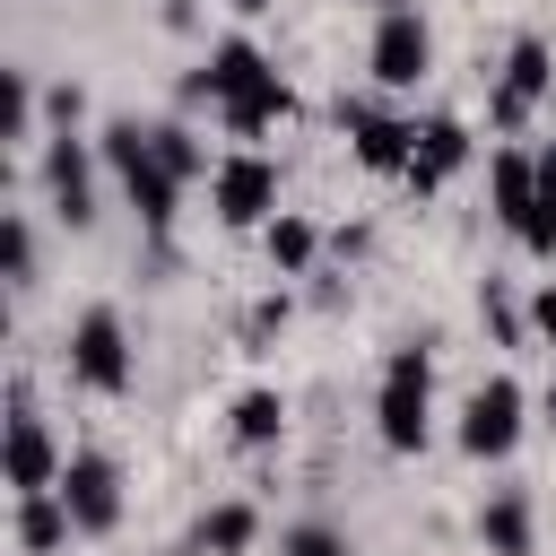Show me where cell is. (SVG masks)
<instances>
[{
	"label": "cell",
	"mask_w": 556,
	"mask_h": 556,
	"mask_svg": "<svg viewBox=\"0 0 556 556\" xmlns=\"http://www.w3.org/2000/svg\"><path fill=\"white\" fill-rule=\"evenodd\" d=\"M556 87V61H547V43L539 35H521L513 52H504V78H495V96H486V113H495V130H521L530 113H539V96Z\"/></svg>",
	"instance_id": "9c48e42d"
},
{
	"label": "cell",
	"mask_w": 556,
	"mask_h": 556,
	"mask_svg": "<svg viewBox=\"0 0 556 556\" xmlns=\"http://www.w3.org/2000/svg\"><path fill=\"white\" fill-rule=\"evenodd\" d=\"M61 469H70V460H61L52 426L35 417V400H26V391H9V486H17V495H52V486H61Z\"/></svg>",
	"instance_id": "8992f818"
},
{
	"label": "cell",
	"mask_w": 556,
	"mask_h": 556,
	"mask_svg": "<svg viewBox=\"0 0 556 556\" xmlns=\"http://www.w3.org/2000/svg\"><path fill=\"white\" fill-rule=\"evenodd\" d=\"M52 495L70 504V521H78L87 539H104V530L122 521V469H113L104 452H70V469H61Z\"/></svg>",
	"instance_id": "52a82bcc"
},
{
	"label": "cell",
	"mask_w": 556,
	"mask_h": 556,
	"mask_svg": "<svg viewBox=\"0 0 556 556\" xmlns=\"http://www.w3.org/2000/svg\"><path fill=\"white\" fill-rule=\"evenodd\" d=\"M478 539H486L495 556H530V504H521V495H486Z\"/></svg>",
	"instance_id": "2e32d148"
},
{
	"label": "cell",
	"mask_w": 556,
	"mask_h": 556,
	"mask_svg": "<svg viewBox=\"0 0 556 556\" xmlns=\"http://www.w3.org/2000/svg\"><path fill=\"white\" fill-rule=\"evenodd\" d=\"M0 261H9V287H26V278H35V226H26V217H9V235H0Z\"/></svg>",
	"instance_id": "7402d4cb"
},
{
	"label": "cell",
	"mask_w": 556,
	"mask_h": 556,
	"mask_svg": "<svg viewBox=\"0 0 556 556\" xmlns=\"http://www.w3.org/2000/svg\"><path fill=\"white\" fill-rule=\"evenodd\" d=\"M156 156L174 165V182H191V174H200V139H191L182 122H156Z\"/></svg>",
	"instance_id": "44dd1931"
},
{
	"label": "cell",
	"mask_w": 556,
	"mask_h": 556,
	"mask_svg": "<svg viewBox=\"0 0 556 556\" xmlns=\"http://www.w3.org/2000/svg\"><path fill=\"white\" fill-rule=\"evenodd\" d=\"M539 408H547V426H556V382H547V400H539Z\"/></svg>",
	"instance_id": "484cf974"
},
{
	"label": "cell",
	"mask_w": 556,
	"mask_h": 556,
	"mask_svg": "<svg viewBox=\"0 0 556 556\" xmlns=\"http://www.w3.org/2000/svg\"><path fill=\"white\" fill-rule=\"evenodd\" d=\"M261 243H269V261H278V269H304V261H313V243H321V235H313V226H304V217H287V208H278V217H269V226H261Z\"/></svg>",
	"instance_id": "ffe728a7"
},
{
	"label": "cell",
	"mask_w": 556,
	"mask_h": 556,
	"mask_svg": "<svg viewBox=\"0 0 556 556\" xmlns=\"http://www.w3.org/2000/svg\"><path fill=\"white\" fill-rule=\"evenodd\" d=\"M287 556H348V539H339L330 521H295V530H287Z\"/></svg>",
	"instance_id": "603a6c76"
},
{
	"label": "cell",
	"mask_w": 556,
	"mask_h": 556,
	"mask_svg": "<svg viewBox=\"0 0 556 556\" xmlns=\"http://www.w3.org/2000/svg\"><path fill=\"white\" fill-rule=\"evenodd\" d=\"M486 191H495V217L521 235L530 208H539V165H530L521 148H495V156H486Z\"/></svg>",
	"instance_id": "5bb4252c"
},
{
	"label": "cell",
	"mask_w": 556,
	"mask_h": 556,
	"mask_svg": "<svg viewBox=\"0 0 556 556\" xmlns=\"http://www.w3.org/2000/svg\"><path fill=\"white\" fill-rule=\"evenodd\" d=\"M200 96L226 113V130H235V139H261L269 122H287V113H295V87H287V78H278V61H269L261 43H243V35H226V43L208 52Z\"/></svg>",
	"instance_id": "6da1fadb"
},
{
	"label": "cell",
	"mask_w": 556,
	"mask_h": 556,
	"mask_svg": "<svg viewBox=\"0 0 556 556\" xmlns=\"http://www.w3.org/2000/svg\"><path fill=\"white\" fill-rule=\"evenodd\" d=\"M43 191H52V217L61 226H87L96 217V174H87V148L61 130V139H43Z\"/></svg>",
	"instance_id": "7c38bea8"
},
{
	"label": "cell",
	"mask_w": 556,
	"mask_h": 556,
	"mask_svg": "<svg viewBox=\"0 0 556 556\" xmlns=\"http://www.w3.org/2000/svg\"><path fill=\"white\" fill-rule=\"evenodd\" d=\"M339 130H348L356 165H374V174H408V156H417V122L374 113V104H339Z\"/></svg>",
	"instance_id": "8fae6325"
},
{
	"label": "cell",
	"mask_w": 556,
	"mask_h": 556,
	"mask_svg": "<svg viewBox=\"0 0 556 556\" xmlns=\"http://www.w3.org/2000/svg\"><path fill=\"white\" fill-rule=\"evenodd\" d=\"M278 434H287V400H278V391H243V400H235V443L261 452V443H278Z\"/></svg>",
	"instance_id": "ac0fdd59"
},
{
	"label": "cell",
	"mask_w": 556,
	"mask_h": 556,
	"mask_svg": "<svg viewBox=\"0 0 556 556\" xmlns=\"http://www.w3.org/2000/svg\"><path fill=\"white\" fill-rule=\"evenodd\" d=\"M374 9H382V17H391V9H408V0H374Z\"/></svg>",
	"instance_id": "4316f807"
},
{
	"label": "cell",
	"mask_w": 556,
	"mask_h": 556,
	"mask_svg": "<svg viewBox=\"0 0 556 556\" xmlns=\"http://www.w3.org/2000/svg\"><path fill=\"white\" fill-rule=\"evenodd\" d=\"M460 165H469V130H460V122H426V130H417V156H408L400 182H408V191H434V182H452Z\"/></svg>",
	"instance_id": "4fadbf2b"
},
{
	"label": "cell",
	"mask_w": 556,
	"mask_h": 556,
	"mask_svg": "<svg viewBox=\"0 0 556 556\" xmlns=\"http://www.w3.org/2000/svg\"><path fill=\"white\" fill-rule=\"evenodd\" d=\"M530 330H539V339H556V287H539V304H530Z\"/></svg>",
	"instance_id": "cb8c5ba5"
},
{
	"label": "cell",
	"mask_w": 556,
	"mask_h": 556,
	"mask_svg": "<svg viewBox=\"0 0 556 556\" xmlns=\"http://www.w3.org/2000/svg\"><path fill=\"white\" fill-rule=\"evenodd\" d=\"M530 165H539V208H530V226H521V252L556 261V148H539Z\"/></svg>",
	"instance_id": "e0dca14e"
},
{
	"label": "cell",
	"mask_w": 556,
	"mask_h": 556,
	"mask_svg": "<svg viewBox=\"0 0 556 556\" xmlns=\"http://www.w3.org/2000/svg\"><path fill=\"white\" fill-rule=\"evenodd\" d=\"M226 9H243V17H261V9H269V0H226Z\"/></svg>",
	"instance_id": "d4e9b609"
},
{
	"label": "cell",
	"mask_w": 556,
	"mask_h": 556,
	"mask_svg": "<svg viewBox=\"0 0 556 556\" xmlns=\"http://www.w3.org/2000/svg\"><path fill=\"white\" fill-rule=\"evenodd\" d=\"M208 200H217V217H226V226H269V217H278V165L243 148V156H226V165H217Z\"/></svg>",
	"instance_id": "30bf717a"
},
{
	"label": "cell",
	"mask_w": 556,
	"mask_h": 556,
	"mask_svg": "<svg viewBox=\"0 0 556 556\" xmlns=\"http://www.w3.org/2000/svg\"><path fill=\"white\" fill-rule=\"evenodd\" d=\"M252 530H261V521H252V504H217V513L200 521V547H208V556H243V547H252Z\"/></svg>",
	"instance_id": "d6986e66"
},
{
	"label": "cell",
	"mask_w": 556,
	"mask_h": 556,
	"mask_svg": "<svg viewBox=\"0 0 556 556\" xmlns=\"http://www.w3.org/2000/svg\"><path fill=\"white\" fill-rule=\"evenodd\" d=\"M426 70H434V35H426V17H417V9H391V17L374 26V87L408 96Z\"/></svg>",
	"instance_id": "ba28073f"
},
{
	"label": "cell",
	"mask_w": 556,
	"mask_h": 556,
	"mask_svg": "<svg viewBox=\"0 0 556 556\" xmlns=\"http://www.w3.org/2000/svg\"><path fill=\"white\" fill-rule=\"evenodd\" d=\"M70 374L87 382V391H130V330H122V313L113 304H87L78 313V330H70Z\"/></svg>",
	"instance_id": "277c9868"
},
{
	"label": "cell",
	"mask_w": 556,
	"mask_h": 556,
	"mask_svg": "<svg viewBox=\"0 0 556 556\" xmlns=\"http://www.w3.org/2000/svg\"><path fill=\"white\" fill-rule=\"evenodd\" d=\"M426 408H434V356L408 339V348H391V365H382V391H374L382 452H417V443H426Z\"/></svg>",
	"instance_id": "3957f363"
},
{
	"label": "cell",
	"mask_w": 556,
	"mask_h": 556,
	"mask_svg": "<svg viewBox=\"0 0 556 556\" xmlns=\"http://www.w3.org/2000/svg\"><path fill=\"white\" fill-rule=\"evenodd\" d=\"M104 165L122 174V191H130L139 226H148V235H174V200H182V182H174V165L156 156V130L113 122V130H104Z\"/></svg>",
	"instance_id": "7a4b0ae2"
},
{
	"label": "cell",
	"mask_w": 556,
	"mask_h": 556,
	"mask_svg": "<svg viewBox=\"0 0 556 556\" xmlns=\"http://www.w3.org/2000/svg\"><path fill=\"white\" fill-rule=\"evenodd\" d=\"M70 504L61 495H17V547L26 556H52V547H70Z\"/></svg>",
	"instance_id": "9a60e30c"
},
{
	"label": "cell",
	"mask_w": 556,
	"mask_h": 556,
	"mask_svg": "<svg viewBox=\"0 0 556 556\" xmlns=\"http://www.w3.org/2000/svg\"><path fill=\"white\" fill-rule=\"evenodd\" d=\"M521 382L513 374H486L478 391H469V408H460V452L469 460H504L513 443H521Z\"/></svg>",
	"instance_id": "5b68a950"
}]
</instances>
